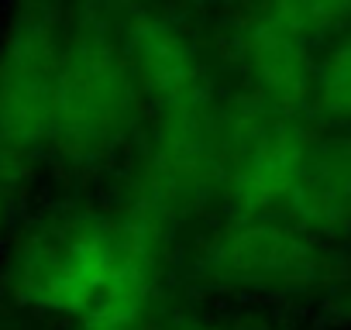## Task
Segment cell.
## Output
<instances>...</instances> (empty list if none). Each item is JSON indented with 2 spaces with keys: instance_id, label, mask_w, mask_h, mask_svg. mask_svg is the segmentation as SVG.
Segmentation results:
<instances>
[{
  "instance_id": "cell-1",
  "label": "cell",
  "mask_w": 351,
  "mask_h": 330,
  "mask_svg": "<svg viewBox=\"0 0 351 330\" xmlns=\"http://www.w3.org/2000/svg\"><path fill=\"white\" fill-rule=\"evenodd\" d=\"M169 4L204 100V234L341 268L351 248V0Z\"/></svg>"
}]
</instances>
